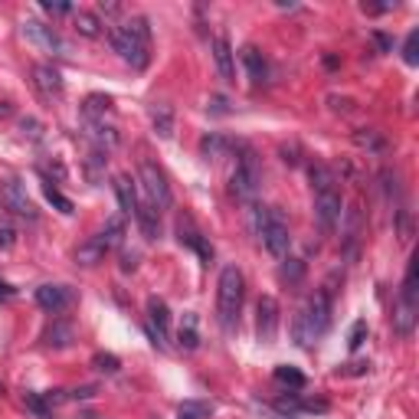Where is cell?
I'll use <instances>...</instances> for the list:
<instances>
[{
	"mask_svg": "<svg viewBox=\"0 0 419 419\" xmlns=\"http://www.w3.org/2000/svg\"><path fill=\"white\" fill-rule=\"evenodd\" d=\"M37 305L43 308V311L59 314L63 308L72 305V288H66V285H39L37 288Z\"/></svg>",
	"mask_w": 419,
	"mask_h": 419,
	"instance_id": "5bb4252c",
	"label": "cell"
},
{
	"mask_svg": "<svg viewBox=\"0 0 419 419\" xmlns=\"http://www.w3.org/2000/svg\"><path fill=\"white\" fill-rule=\"evenodd\" d=\"M102 13H118V4H105L102 0Z\"/></svg>",
	"mask_w": 419,
	"mask_h": 419,
	"instance_id": "db71d44e",
	"label": "cell"
},
{
	"mask_svg": "<svg viewBox=\"0 0 419 419\" xmlns=\"http://www.w3.org/2000/svg\"><path fill=\"white\" fill-rule=\"evenodd\" d=\"M259 187H262V171H259V157L252 154V148H239L236 167L229 174V193L239 203H252L256 200Z\"/></svg>",
	"mask_w": 419,
	"mask_h": 419,
	"instance_id": "5b68a950",
	"label": "cell"
},
{
	"mask_svg": "<svg viewBox=\"0 0 419 419\" xmlns=\"http://www.w3.org/2000/svg\"><path fill=\"white\" fill-rule=\"evenodd\" d=\"M363 337H367V324L363 321H357L351 328V337H347V347H351V351H357V347H361L363 344Z\"/></svg>",
	"mask_w": 419,
	"mask_h": 419,
	"instance_id": "60d3db41",
	"label": "cell"
},
{
	"mask_svg": "<svg viewBox=\"0 0 419 419\" xmlns=\"http://www.w3.org/2000/svg\"><path fill=\"white\" fill-rule=\"evenodd\" d=\"M243 298H246V278H243V272L236 266H226L219 272V285H217V318L223 331H233L239 324Z\"/></svg>",
	"mask_w": 419,
	"mask_h": 419,
	"instance_id": "277c9868",
	"label": "cell"
},
{
	"mask_svg": "<svg viewBox=\"0 0 419 419\" xmlns=\"http://www.w3.org/2000/svg\"><path fill=\"white\" fill-rule=\"evenodd\" d=\"M256 334L262 344H272L278 334V302L272 295H262L256 305Z\"/></svg>",
	"mask_w": 419,
	"mask_h": 419,
	"instance_id": "7c38bea8",
	"label": "cell"
},
{
	"mask_svg": "<svg viewBox=\"0 0 419 419\" xmlns=\"http://www.w3.org/2000/svg\"><path fill=\"white\" fill-rule=\"evenodd\" d=\"M105 33H108L112 49L128 63V66H134V69L148 66V59H151V53H148V46H151V30H148V20L144 17H131L128 23L108 27Z\"/></svg>",
	"mask_w": 419,
	"mask_h": 419,
	"instance_id": "6da1fadb",
	"label": "cell"
},
{
	"mask_svg": "<svg viewBox=\"0 0 419 419\" xmlns=\"http://www.w3.org/2000/svg\"><path fill=\"white\" fill-rule=\"evenodd\" d=\"M13 295H17V288L7 285V282H0V302H10Z\"/></svg>",
	"mask_w": 419,
	"mask_h": 419,
	"instance_id": "681fc988",
	"label": "cell"
},
{
	"mask_svg": "<svg viewBox=\"0 0 419 419\" xmlns=\"http://www.w3.org/2000/svg\"><path fill=\"white\" fill-rule=\"evenodd\" d=\"M4 115H10V105L7 102H0V118H4Z\"/></svg>",
	"mask_w": 419,
	"mask_h": 419,
	"instance_id": "11a10c76",
	"label": "cell"
},
{
	"mask_svg": "<svg viewBox=\"0 0 419 419\" xmlns=\"http://www.w3.org/2000/svg\"><path fill=\"white\" fill-rule=\"evenodd\" d=\"M43 193H46V200L53 203V207L59 210V213H72V200H69V197H63V193L56 191V187H53V181H43Z\"/></svg>",
	"mask_w": 419,
	"mask_h": 419,
	"instance_id": "e575fe53",
	"label": "cell"
},
{
	"mask_svg": "<svg viewBox=\"0 0 419 419\" xmlns=\"http://www.w3.org/2000/svg\"><path fill=\"white\" fill-rule=\"evenodd\" d=\"M361 233H363V210H361V203H351V207L341 213V246H344V256L347 259L357 256Z\"/></svg>",
	"mask_w": 419,
	"mask_h": 419,
	"instance_id": "9c48e42d",
	"label": "cell"
},
{
	"mask_svg": "<svg viewBox=\"0 0 419 419\" xmlns=\"http://www.w3.org/2000/svg\"><path fill=\"white\" fill-rule=\"evenodd\" d=\"M308 181H311V191L314 193H324V191H337V187H334V171L331 167H324V164H311V167H308Z\"/></svg>",
	"mask_w": 419,
	"mask_h": 419,
	"instance_id": "83f0119b",
	"label": "cell"
},
{
	"mask_svg": "<svg viewBox=\"0 0 419 419\" xmlns=\"http://www.w3.org/2000/svg\"><path fill=\"white\" fill-rule=\"evenodd\" d=\"M177 239H181V246L193 249V252L203 259V266H210V259H213V246L207 243V236H203L200 229L193 226V219L187 217V213L177 217Z\"/></svg>",
	"mask_w": 419,
	"mask_h": 419,
	"instance_id": "4fadbf2b",
	"label": "cell"
},
{
	"mask_svg": "<svg viewBox=\"0 0 419 419\" xmlns=\"http://www.w3.org/2000/svg\"><path fill=\"white\" fill-rule=\"evenodd\" d=\"M181 416H191V419H207V416H213V403H207V400H187V403H181Z\"/></svg>",
	"mask_w": 419,
	"mask_h": 419,
	"instance_id": "836d02e7",
	"label": "cell"
},
{
	"mask_svg": "<svg viewBox=\"0 0 419 419\" xmlns=\"http://www.w3.org/2000/svg\"><path fill=\"white\" fill-rule=\"evenodd\" d=\"M302 406H305V410H314V413L328 410V403H324V400H308V403H302Z\"/></svg>",
	"mask_w": 419,
	"mask_h": 419,
	"instance_id": "f907efd6",
	"label": "cell"
},
{
	"mask_svg": "<svg viewBox=\"0 0 419 419\" xmlns=\"http://www.w3.org/2000/svg\"><path fill=\"white\" fill-rule=\"evenodd\" d=\"M20 134L30 138V141H39V138H43V124H39L37 118H20Z\"/></svg>",
	"mask_w": 419,
	"mask_h": 419,
	"instance_id": "ab89813d",
	"label": "cell"
},
{
	"mask_svg": "<svg viewBox=\"0 0 419 419\" xmlns=\"http://www.w3.org/2000/svg\"><path fill=\"white\" fill-rule=\"evenodd\" d=\"M23 406H27V410L33 413L37 419H49V416H53V406L46 403V397H43V393L27 390V393H23Z\"/></svg>",
	"mask_w": 419,
	"mask_h": 419,
	"instance_id": "4dcf8cb0",
	"label": "cell"
},
{
	"mask_svg": "<svg viewBox=\"0 0 419 419\" xmlns=\"http://www.w3.org/2000/svg\"><path fill=\"white\" fill-rule=\"evenodd\" d=\"M112 98L108 96H89L82 105V122H105L112 115Z\"/></svg>",
	"mask_w": 419,
	"mask_h": 419,
	"instance_id": "cb8c5ba5",
	"label": "cell"
},
{
	"mask_svg": "<svg viewBox=\"0 0 419 419\" xmlns=\"http://www.w3.org/2000/svg\"><path fill=\"white\" fill-rule=\"evenodd\" d=\"M177 344H181V351L200 347V318H197V311H183L181 328H177Z\"/></svg>",
	"mask_w": 419,
	"mask_h": 419,
	"instance_id": "ac0fdd59",
	"label": "cell"
},
{
	"mask_svg": "<svg viewBox=\"0 0 419 419\" xmlns=\"http://www.w3.org/2000/svg\"><path fill=\"white\" fill-rule=\"evenodd\" d=\"M210 102H213V112H217V115L226 112V98H223V96H213Z\"/></svg>",
	"mask_w": 419,
	"mask_h": 419,
	"instance_id": "816d5d0a",
	"label": "cell"
},
{
	"mask_svg": "<svg viewBox=\"0 0 419 419\" xmlns=\"http://www.w3.org/2000/svg\"><path fill=\"white\" fill-rule=\"evenodd\" d=\"M105 259V246L98 243L96 236H89L82 246L76 249V266H86V269H92V266H98Z\"/></svg>",
	"mask_w": 419,
	"mask_h": 419,
	"instance_id": "484cf974",
	"label": "cell"
},
{
	"mask_svg": "<svg viewBox=\"0 0 419 419\" xmlns=\"http://www.w3.org/2000/svg\"><path fill=\"white\" fill-rule=\"evenodd\" d=\"M138 269V252H122V272H134Z\"/></svg>",
	"mask_w": 419,
	"mask_h": 419,
	"instance_id": "7bdbcfd3",
	"label": "cell"
},
{
	"mask_svg": "<svg viewBox=\"0 0 419 419\" xmlns=\"http://www.w3.org/2000/svg\"><path fill=\"white\" fill-rule=\"evenodd\" d=\"M134 219H138V226H141L144 239H157V236H161V217H157V210H154L148 200H138V213H134Z\"/></svg>",
	"mask_w": 419,
	"mask_h": 419,
	"instance_id": "7402d4cb",
	"label": "cell"
},
{
	"mask_svg": "<svg viewBox=\"0 0 419 419\" xmlns=\"http://www.w3.org/2000/svg\"><path fill=\"white\" fill-rule=\"evenodd\" d=\"M367 370H370V363H367V361H357V363H347V370H344V373H354V377H361V373H367Z\"/></svg>",
	"mask_w": 419,
	"mask_h": 419,
	"instance_id": "c3c4849f",
	"label": "cell"
},
{
	"mask_svg": "<svg viewBox=\"0 0 419 419\" xmlns=\"http://www.w3.org/2000/svg\"><path fill=\"white\" fill-rule=\"evenodd\" d=\"M341 213H344V203H341V193L337 191H324V193H314V219L324 233H334V226L341 223Z\"/></svg>",
	"mask_w": 419,
	"mask_h": 419,
	"instance_id": "30bf717a",
	"label": "cell"
},
{
	"mask_svg": "<svg viewBox=\"0 0 419 419\" xmlns=\"http://www.w3.org/2000/svg\"><path fill=\"white\" fill-rule=\"evenodd\" d=\"M148 115H151V124L154 131H157V138H174V108L167 102H151V108H148Z\"/></svg>",
	"mask_w": 419,
	"mask_h": 419,
	"instance_id": "ffe728a7",
	"label": "cell"
},
{
	"mask_svg": "<svg viewBox=\"0 0 419 419\" xmlns=\"http://www.w3.org/2000/svg\"><path fill=\"white\" fill-rule=\"evenodd\" d=\"M72 337H76V331H72V324H66V321H53L46 331H43V344H46V347H69Z\"/></svg>",
	"mask_w": 419,
	"mask_h": 419,
	"instance_id": "d4e9b609",
	"label": "cell"
},
{
	"mask_svg": "<svg viewBox=\"0 0 419 419\" xmlns=\"http://www.w3.org/2000/svg\"><path fill=\"white\" fill-rule=\"evenodd\" d=\"M39 7L46 10V13H69V10H72V4H53V0H43V4H39Z\"/></svg>",
	"mask_w": 419,
	"mask_h": 419,
	"instance_id": "b9f144b4",
	"label": "cell"
},
{
	"mask_svg": "<svg viewBox=\"0 0 419 419\" xmlns=\"http://www.w3.org/2000/svg\"><path fill=\"white\" fill-rule=\"evenodd\" d=\"M373 43L380 46V53H390V49H393V39L387 37V33H373Z\"/></svg>",
	"mask_w": 419,
	"mask_h": 419,
	"instance_id": "bcb514c9",
	"label": "cell"
},
{
	"mask_svg": "<svg viewBox=\"0 0 419 419\" xmlns=\"http://www.w3.org/2000/svg\"><path fill=\"white\" fill-rule=\"evenodd\" d=\"M148 334L157 347H167V337H171V311L161 298H148Z\"/></svg>",
	"mask_w": 419,
	"mask_h": 419,
	"instance_id": "8fae6325",
	"label": "cell"
},
{
	"mask_svg": "<svg viewBox=\"0 0 419 419\" xmlns=\"http://www.w3.org/2000/svg\"><path fill=\"white\" fill-rule=\"evenodd\" d=\"M76 30H79V37L98 39V37H102V20H98L96 13H86V10H79V13H76Z\"/></svg>",
	"mask_w": 419,
	"mask_h": 419,
	"instance_id": "f1b7e54d",
	"label": "cell"
},
{
	"mask_svg": "<svg viewBox=\"0 0 419 419\" xmlns=\"http://www.w3.org/2000/svg\"><path fill=\"white\" fill-rule=\"evenodd\" d=\"M20 30H23V37H27L33 46L43 49V53H53V56H63V53H66V43H63L56 30L46 27V23H39V20H23Z\"/></svg>",
	"mask_w": 419,
	"mask_h": 419,
	"instance_id": "ba28073f",
	"label": "cell"
},
{
	"mask_svg": "<svg viewBox=\"0 0 419 419\" xmlns=\"http://www.w3.org/2000/svg\"><path fill=\"white\" fill-rule=\"evenodd\" d=\"M276 406L282 413H292V410H298V400L295 397H282V400H276Z\"/></svg>",
	"mask_w": 419,
	"mask_h": 419,
	"instance_id": "7dc6e473",
	"label": "cell"
},
{
	"mask_svg": "<svg viewBox=\"0 0 419 419\" xmlns=\"http://www.w3.org/2000/svg\"><path fill=\"white\" fill-rule=\"evenodd\" d=\"M223 148H226V141L219 138V134H207L200 141V154L207 157V161H217L219 154H223Z\"/></svg>",
	"mask_w": 419,
	"mask_h": 419,
	"instance_id": "8d00e7d4",
	"label": "cell"
},
{
	"mask_svg": "<svg viewBox=\"0 0 419 419\" xmlns=\"http://www.w3.org/2000/svg\"><path fill=\"white\" fill-rule=\"evenodd\" d=\"M416 311H419V305L397 298V308H393V331L400 334V337H410L413 334V328H416Z\"/></svg>",
	"mask_w": 419,
	"mask_h": 419,
	"instance_id": "d6986e66",
	"label": "cell"
},
{
	"mask_svg": "<svg viewBox=\"0 0 419 419\" xmlns=\"http://www.w3.org/2000/svg\"><path fill=\"white\" fill-rule=\"evenodd\" d=\"M278 278L288 282V285H298V282L305 278V262H302V259H285L282 269H278Z\"/></svg>",
	"mask_w": 419,
	"mask_h": 419,
	"instance_id": "1f68e13d",
	"label": "cell"
},
{
	"mask_svg": "<svg viewBox=\"0 0 419 419\" xmlns=\"http://www.w3.org/2000/svg\"><path fill=\"white\" fill-rule=\"evenodd\" d=\"M115 197H118V207H122L124 219L138 213V193H134V183L128 177H115Z\"/></svg>",
	"mask_w": 419,
	"mask_h": 419,
	"instance_id": "603a6c76",
	"label": "cell"
},
{
	"mask_svg": "<svg viewBox=\"0 0 419 419\" xmlns=\"http://www.w3.org/2000/svg\"><path fill=\"white\" fill-rule=\"evenodd\" d=\"M403 63L406 66H419V30H410V37L403 43Z\"/></svg>",
	"mask_w": 419,
	"mask_h": 419,
	"instance_id": "74e56055",
	"label": "cell"
},
{
	"mask_svg": "<svg viewBox=\"0 0 419 419\" xmlns=\"http://www.w3.org/2000/svg\"><path fill=\"white\" fill-rule=\"evenodd\" d=\"M210 49H213V63H217L219 76L226 79V82H236V63H233V46H229L226 33H217Z\"/></svg>",
	"mask_w": 419,
	"mask_h": 419,
	"instance_id": "9a60e30c",
	"label": "cell"
},
{
	"mask_svg": "<svg viewBox=\"0 0 419 419\" xmlns=\"http://www.w3.org/2000/svg\"><path fill=\"white\" fill-rule=\"evenodd\" d=\"M96 239L105 246V252H112V249H118L124 243V217H112L105 219V226L96 233Z\"/></svg>",
	"mask_w": 419,
	"mask_h": 419,
	"instance_id": "44dd1931",
	"label": "cell"
},
{
	"mask_svg": "<svg viewBox=\"0 0 419 419\" xmlns=\"http://www.w3.org/2000/svg\"><path fill=\"white\" fill-rule=\"evenodd\" d=\"M400 298H403V302H413V305H419V259H416V256H413V259H410V266H406V276H403Z\"/></svg>",
	"mask_w": 419,
	"mask_h": 419,
	"instance_id": "4316f807",
	"label": "cell"
},
{
	"mask_svg": "<svg viewBox=\"0 0 419 419\" xmlns=\"http://www.w3.org/2000/svg\"><path fill=\"white\" fill-rule=\"evenodd\" d=\"M92 367H96L98 373H118V370H122V361H118L115 354H102V351H98L96 357H92Z\"/></svg>",
	"mask_w": 419,
	"mask_h": 419,
	"instance_id": "f35d334b",
	"label": "cell"
},
{
	"mask_svg": "<svg viewBox=\"0 0 419 419\" xmlns=\"http://www.w3.org/2000/svg\"><path fill=\"white\" fill-rule=\"evenodd\" d=\"M33 79H37V89L46 98L63 96V76H59V69H53L49 63H39V66L33 69Z\"/></svg>",
	"mask_w": 419,
	"mask_h": 419,
	"instance_id": "e0dca14e",
	"label": "cell"
},
{
	"mask_svg": "<svg viewBox=\"0 0 419 419\" xmlns=\"http://www.w3.org/2000/svg\"><path fill=\"white\" fill-rule=\"evenodd\" d=\"M43 397H46L49 406H59V403H66V400H69L66 390H49V393H43Z\"/></svg>",
	"mask_w": 419,
	"mask_h": 419,
	"instance_id": "f6af8a7d",
	"label": "cell"
},
{
	"mask_svg": "<svg viewBox=\"0 0 419 419\" xmlns=\"http://www.w3.org/2000/svg\"><path fill=\"white\" fill-rule=\"evenodd\" d=\"M177 419H191V416H181V413H177Z\"/></svg>",
	"mask_w": 419,
	"mask_h": 419,
	"instance_id": "9f6ffc18",
	"label": "cell"
},
{
	"mask_svg": "<svg viewBox=\"0 0 419 419\" xmlns=\"http://www.w3.org/2000/svg\"><path fill=\"white\" fill-rule=\"evenodd\" d=\"M354 144L363 148V151H373V154H380L383 148H387L380 131H373V128H357V131H354Z\"/></svg>",
	"mask_w": 419,
	"mask_h": 419,
	"instance_id": "f546056e",
	"label": "cell"
},
{
	"mask_svg": "<svg viewBox=\"0 0 419 419\" xmlns=\"http://www.w3.org/2000/svg\"><path fill=\"white\" fill-rule=\"evenodd\" d=\"M13 243H17V233L10 226H0V249H10Z\"/></svg>",
	"mask_w": 419,
	"mask_h": 419,
	"instance_id": "ee69618b",
	"label": "cell"
},
{
	"mask_svg": "<svg viewBox=\"0 0 419 419\" xmlns=\"http://www.w3.org/2000/svg\"><path fill=\"white\" fill-rule=\"evenodd\" d=\"M328 324H331V298L318 292L305 302V305L295 311L292 318V337H295L298 347H314V341L328 331Z\"/></svg>",
	"mask_w": 419,
	"mask_h": 419,
	"instance_id": "7a4b0ae2",
	"label": "cell"
},
{
	"mask_svg": "<svg viewBox=\"0 0 419 419\" xmlns=\"http://www.w3.org/2000/svg\"><path fill=\"white\" fill-rule=\"evenodd\" d=\"M243 66H246V76H249V82L252 86H266L269 82V63H266V56L259 53L256 46H243Z\"/></svg>",
	"mask_w": 419,
	"mask_h": 419,
	"instance_id": "2e32d148",
	"label": "cell"
},
{
	"mask_svg": "<svg viewBox=\"0 0 419 419\" xmlns=\"http://www.w3.org/2000/svg\"><path fill=\"white\" fill-rule=\"evenodd\" d=\"M72 397H76V400H89V397H96V387H82V390H76Z\"/></svg>",
	"mask_w": 419,
	"mask_h": 419,
	"instance_id": "f5cc1de1",
	"label": "cell"
},
{
	"mask_svg": "<svg viewBox=\"0 0 419 419\" xmlns=\"http://www.w3.org/2000/svg\"><path fill=\"white\" fill-rule=\"evenodd\" d=\"M276 380L278 383H288V387H305V373L295 370V367H288V363H282V367H276Z\"/></svg>",
	"mask_w": 419,
	"mask_h": 419,
	"instance_id": "d590c367",
	"label": "cell"
},
{
	"mask_svg": "<svg viewBox=\"0 0 419 419\" xmlns=\"http://www.w3.org/2000/svg\"><path fill=\"white\" fill-rule=\"evenodd\" d=\"M105 161H108V154H105V151H96V148L89 151V157H86V177H89V181H92V183H96V181H102Z\"/></svg>",
	"mask_w": 419,
	"mask_h": 419,
	"instance_id": "d6a6232c",
	"label": "cell"
},
{
	"mask_svg": "<svg viewBox=\"0 0 419 419\" xmlns=\"http://www.w3.org/2000/svg\"><path fill=\"white\" fill-rule=\"evenodd\" d=\"M138 183H141L144 200L151 203L157 213H161V210H171V203H174L171 183H167V177H164L161 167H157L154 161H148V157L138 164Z\"/></svg>",
	"mask_w": 419,
	"mask_h": 419,
	"instance_id": "8992f818",
	"label": "cell"
},
{
	"mask_svg": "<svg viewBox=\"0 0 419 419\" xmlns=\"http://www.w3.org/2000/svg\"><path fill=\"white\" fill-rule=\"evenodd\" d=\"M252 233H256L259 243L266 246L269 256H276V259L288 256L292 233H288V223L278 207H252Z\"/></svg>",
	"mask_w": 419,
	"mask_h": 419,
	"instance_id": "3957f363",
	"label": "cell"
},
{
	"mask_svg": "<svg viewBox=\"0 0 419 419\" xmlns=\"http://www.w3.org/2000/svg\"><path fill=\"white\" fill-rule=\"evenodd\" d=\"M0 200L10 213H17L23 219H37V207L33 200L27 197V187L17 181V177H7V181H0Z\"/></svg>",
	"mask_w": 419,
	"mask_h": 419,
	"instance_id": "52a82bcc",
	"label": "cell"
}]
</instances>
